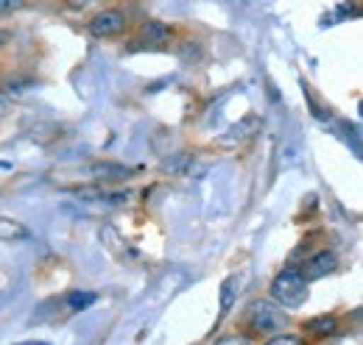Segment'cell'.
I'll return each instance as SVG.
<instances>
[{
  "label": "cell",
  "instance_id": "6da1fadb",
  "mask_svg": "<svg viewBox=\"0 0 363 345\" xmlns=\"http://www.w3.org/2000/svg\"><path fill=\"white\" fill-rule=\"evenodd\" d=\"M272 301L279 303L282 309H299L308 301V281L302 279L299 267H285L272 279Z\"/></svg>",
  "mask_w": 363,
  "mask_h": 345
},
{
  "label": "cell",
  "instance_id": "7a4b0ae2",
  "mask_svg": "<svg viewBox=\"0 0 363 345\" xmlns=\"http://www.w3.org/2000/svg\"><path fill=\"white\" fill-rule=\"evenodd\" d=\"M243 317H246V326L257 334H277L288 326V315L282 312V306L269 298H255L246 306Z\"/></svg>",
  "mask_w": 363,
  "mask_h": 345
},
{
  "label": "cell",
  "instance_id": "3957f363",
  "mask_svg": "<svg viewBox=\"0 0 363 345\" xmlns=\"http://www.w3.org/2000/svg\"><path fill=\"white\" fill-rule=\"evenodd\" d=\"M129 28V17L121 8H101L87 23V34L92 40H118Z\"/></svg>",
  "mask_w": 363,
  "mask_h": 345
},
{
  "label": "cell",
  "instance_id": "277c9868",
  "mask_svg": "<svg viewBox=\"0 0 363 345\" xmlns=\"http://www.w3.org/2000/svg\"><path fill=\"white\" fill-rule=\"evenodd\" d=\"M335 267H338V259H335L333 251H318V254H313V257H308L302 262L299 273H302L305 281H318V279L330 276Z\"/></svg>",
  "mask_w": 363,
  "mask_h": 345
},
{
  "label": "cell",
  "instance_id": "5b68a950",
  "mask_svg": "<svg viewBox=\"0 0 363 345\" xmlns=\"http://www.w3.org/2000/svg\"><path fill=\"white\" fill-rule=\"evenodd\" d=\"M132 168L118 165V162H92L90 165V181L95 184H121L132 175Z\"/></svg>",
  "mask_w": 363,
  "mask_h": 345
},
{
  "label": "cell",
  "instance_id": "8992f818",
  "mask_svg": "<svg viewBox=\"0 0 363 345\" xmlns=\"http://www.w3.org/2000/svg\"><path fill=\"white\" fill-rule=\"evenodd\" d=\"M137 40L145 45H165L174 40V28L160 23V20H145L140 25V31H137Z\"/></svg>",
  "mask_w": 363,
  "mask_h": 345
},
{
  "label": "cell",
  "instance_id": "52a82bcc",
  "mask_svg": "<svg viewBox=\"0 0 363 345\" xmlns=\"http://www.w3.org/2000/svg\"><path fill=\"white\" fill-rule=\"evenodd\" d=\"M28 237H31V231L26 228V223H20V220H14V217L0 215V240H3V242H23V240H28Z\"/></svg>",
  "mask_w": 363,
  "mask_h": 345
},
{
  "label": "cell",
  "instance_id": "ba28073f",
  "mask_svg": "<svg viewBox=\"0 0 363 345\" xmlns=\"http://www.w3.org/2000/svg\"><path fill=\"white\" fill-rule=\"evenodd\" d=\"M335 329H338V320H335L333 315H318V317L305 320V332L313 334V337H327V334H333Z\"/></svg>",
  "mask_w": 363,
  "mask_h": 345
},
{
  "label": "cell",
  "instance_id": "9c48e42d",
  "mask_svg": "<svg viewBox=\"0 0 363 345\" xmlns=\"http://www.w3.org/2000/svg\"><path fill=\"white\" fill-rule=\"evenodd\" d=\"M65 303H67V309H70V312H82V309H87V306L95 303V293L73 290V293H67V296H65Z\"/></svg>",
  "mask_w": 363,
  "mask_h": 345
},
{
  "label": "cell",
  "instance_id": "30bf717a",
  "mask_svg": "<svg viewBox=\"0 0 363 345\" xmlns=\"http://www.w3.org/2000/svg\"><path fill=\"white\" fill-rule=\"evenodd\" d=\"M235 296H238V276H227L221 281V312L227 315L235 303Z\"/></svg>",
  "mask_w": 363,
  "mask_h": 345
},
{
  "label": "cell",
  "instance_id": "8fae6325",
  "mask_svg": "<svg viewBox=\"0 0 363 345\" xmlns=\"http://www.w3.org/2000/svg\"><path fill=\"white\" fill-rule=\"evenodd\" d=\"M28 3L26 0H0V17H9L14 11H23Z\"/></svg>",
  "mask_w": 363,
  "mask_h": 345
},
{
  "label": "cell",
  "instance_id": "7c38bea8",
  "mask_svg": "<svg viewBox=\"0 0 363 345\" xmlns=\"http://www.w3.org/2000/svg\"><path fill=\"white\" fill-rule=\"evenodd\" d=\"M266 345H305V343H302L299 334H277V337H272Z\"/></svg>",
  "mask_w": 363,
  "mask_h": 345
},
{
  "label": "cell",
  "instance_id": "4fadbf2b",
  "mask_svg": "<svg viewBox=\"0 0 363 345\" xmlns=\"http://www.w3.org/2000/svg\"><path fill=\"white\" fill-rule=\"evenodd\" d=\"M67 8H73V11H82V8H90L92 3H98V0H62Z\"/></svg>",
  "mask_w": 363,
  "mask_h": 345
},
{
  "label": "cell",
  "instance_id": "5bb4252c",
  "mask_svg": "<svg viewBox=\"0 0 363 345\" xmlns=\"http://www.w3.org/2000/svg\"><path fill=\"white\" fill-rule=\"evenodd\" d=\"M216 345H252L246 337H240V334H229V337H221Z\"/></svg>",
  "mask_w": 363,
  "mask_h": 345
},
{
  "label": "cell",
  "instance_id": "9a60e30c",
  "mask_svg": "<svg viewBox=\"0 0 363 345\" xmlns=\"http://www.w3.org/2000/svg\"><path fill=\"white\" fill-rule=\"evenodd\" d=\"M11 42V31H6V28H0V50L6 47V45Z\"/></svg>",
  "mask_w": 363,
  "mask_h": 345
},
{
  "label": "cell",
  "instance_id": "2e32d148",
  "mask_svg": "<svg viewBox=\"0 0 363 345\" xmlns=\"http://www.w3.org/2000/svg\"><path fill=\"white\" fill-rule=\"evenodd\" d=\"M40 345H45V343H40Z\"/></svg>",
  "mask_w": 363,
  "mask_h": 345
}]
</instances>
